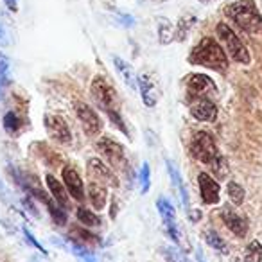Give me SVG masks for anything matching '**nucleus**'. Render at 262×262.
Wrapping results in <instances>:
<instances>
[{
    "mask_svg": "<svg viewBox=\"0 0 262 262\" xmlns=\"http://www.w3.org/2000/svg\"><path fill=\"white\" fill-rule=\"evenodd\" d=\"M189 63L192 65H201L212 69L215 72H226L228 69V58H226L223 47L214 40V38L207 36L190 51Z\"/></svg>",
    "mask_w": 262,
    "mask_h": 262,
    "instance_id": "1",
    "label": "nucleus"
},
{
    "mask_svg": "<svg viewBox=\"0 0 262 262\" xmlns=\"http://www.w3.org/2000/svg\"><path fill=\"white\" fill-rule=\"evenodd\" d=\"M226 16L250 34H262V15L253 0H237L225 9Z\"/></svg>",
    "mask_w": 262,
    "mask_h": 262,
    "instance_id": "2",
    "label": "nucleus"
},
{
    "mask_svg": "<svg viewBox=\"0 0 262 262\" xmlns=\"http://www.w3.org/2000/svg\"><path fill=\"white\" fill-rule=\"evenodd\" d=\"M90 92L94 101L99 104V108L108 115L112 112H119V95H117L115 88L110 84V81L102 76H95L92 79Z\"/></svg>",
    "mask_w": 262,
    "mask_h": 262,
    "instance_id": "3",
    "label": "nucleus"
},
{
    "mask_svg": "<svg viewBox=\"0 0 262 262\" xmlns=\"http://www.w3.org/2000/svg\"><path fill=\"white\" fill-rule=\"evenodd\" d=\"M215 33H217V38L221 40V43L225 45V49L228 51V54L232 56V59L243 63V65H248L250 63V52H248L246 45L241 41V38L235 34V31L225 22H219L217 27H215Z\"/></svg>",
    "mask_w": 262,
    "mask_h": 262,
    "instance_id": "4",
    "label": "nucleus"
},
{
    "mask_svg": "<svg viewBox=\"0 0 262 262\" xmlns=\"http://www.w3.org/2000/svg\"><path fill=\"white\" fill-rule=\"evenodd\" d=\"M190 153L196 160H200L201 164L210 165L215 158L219 157L217 146H215V140L210 133L207 131H196L190 140Z\"/></svg>",
    "mask_w": 262,
    "mask_h": 262,
    "instance_id": "5",
    "label": "nucleus"
},
{
    "mask_svg": "<svg viewBox=\"0 0 262 262\" xmlns=\"http://www.w3.org/2000/svg\"><path fill=\"white\" fill-rule=\"evenodd\" d=\"M45 131L49 133L54 142L61 144V146H70L72 144V133H70V127L67 124V120L61 115H45L43 119Z\"/></svg>",
    "mask_w": 262,
    "mask_h": 262,
    "instance_id": "6",
    "label": "nucleus"
},
{
    "mask_svg": "<svg viewBox=\"0 0 262 262\" xmlns=\"http://www.w3.org/2000/svg\"><path fill=\"white\" fill-rule=\"evenodd\" d=\"M157 208H158V212H160L162 221H164L165 233L171 237L172 243L183 244V237H182V233H180L178 225H176V210H174V207H172V203H169L165 198H158Z\"/></svg>",
    "mask_w": 262,
    "mask_h": 262,
    "instance_id": "7",
    "label": "nucleus"
},
{
    "mask_svg": "<svg viewBox=\"0 0 262 262\" xmlns=\"http://www.w3.org/2000/svg\"><path fill=\"white\" fill-rule=\"evenodd\" d=\"M187 99L189 101H198V99H207L208 94L215 92V83L205 74H192L187 77Z\"/></svg>",
    "mask_w": 262,
    "mask_h": 262,
    "instance_id": "8",
    "label": "nucleus"
},
{
    "mask_svg": "<svg viewBox=\"0 0 262 262\" xmlns=\"http://www.w3.org/2000/svg\"><path fill=\"white\" fill-rule=\"evenodd\" d=\"M76 117L81 122V126H83V129L86 131V135L94 137V135H99V133H101V129H102L101 119H99L97 113H95L88 104H84V102H77L76 104Z\"/></svg>",
    "mask_w": 262,
    "mask_h": 262,
    "instance_id": "9",
    "label": "nucleus"
},
{
    "mask_svg": "<svg viewBox=\"0 0 262 262\" xmlns=\"http://www.w3.org/2000/svg\"><path fill=\"white\" fill-rule=\"evenodd\" d=\"M95 147H97V151L101 153V157L104 158V160H108L112 165H115V167L117 165H122V162L126 160V157H124V146L113 139L102 137Z\"/></svg>",
    "mask_w": 262,
    "mask_h": 262,
    "instance_id": "10",
    "label": "nucleus"
},
{
    "mask_svg": "<svg viewBox=\"0 0 262 262\" xmlns=\"http://www.w3.org/2000/svg\"><path fill=\"white\" fill-rule=\"evenodd\" d=\"M198 183H200V194L201 201L205 205H217L219 198H221V189H219V183L212 178L207 172H200L198 176Z\"/></svg>",
    "mask_w": 262,
    "mask_h": 262,
    "instance_id": "11",
    "label": "nucleus"
},
{
    "mask_svg": "<svg viewBox=\"0 0 262 262\" xmlns=\"http://www.w3.org/2000/svg\"><path fill=\"white\" fill-rule=\"evenodd\" d=\"M61 176H63V185L69 190L70 198H74L76 201H83L84 200V183L81 180V176L77 174V171L70 165H65L61 169Z\"/></svg>",
    "mask_w": 262,
    "mask_h": 262,
    "instance_id": "12",
    "label": "nucleus"
},
{
    "mask_svg": "<svg viewBox=\"0 0 262 262\" xmlns=\"http://www.w3.org/2000/svg\"><path fill=\"white\" fill-rule=\"evenodd\" d=\"M88 180L92 182H99L102 185H115V176H113L112 169L99 158H90L86 164Z\"/></svg>",
    "mask_w": 262,
    "mask_h": 262,
    "instance_id": "13",
    "label": "nucleus"
},
{
    "mask_svg": "<svg viewBox=\"0 0 262 262\" xmlns=\"http://www.w3.org/2000/svg\"><path fill=\"white\" fill-rule=\"evenodd\" d=\"M189 112L200 122H214L217 117V106L210 99H198L190 104Z\"/></svg>",
    "mask_w": 262,
    "mask_h": 262,
    "instance_id": "14",
    "label": "nucleus"
},
{
    "mask_svg": "<svg viewBox=\"0 0 262 262\" xmlns=\"http://www.w3.org/2000/svg\"><path fill=\"white\" fill-rule=\"evenodd\" d=\"M221 217L225 221V225L228 226L230 232H233L237 237H244L248 232V221L244 215L237 214L232 207H225L221 212Z\"/></svg>",
    "mask_w": 262,
    "mask_h": 262,
    "instance_id": "15",
    "label": "nucleus"
},
{
    "mask_svg": "<svg viewBox=\"0 0 262 262\" xmlns=\"http://www.w3.org/2000/svg\"><path fill=\"white\" fill-rule=\"evenodd\" d=\"M137 83H139L140 97H142L144 106H147V108H155V106L158 104V97H160V95H158V88H157V84H155V81L151 79L149 76L142 74V76H139Z\"/></svg>",
    "mask_w": 262,
    "mask_h": 262,
    "instance_id": "16",
    "label": "nucleus"
},
{
    "mask_svg": "<svg viewBox=\"0 0 262 262\" xmlns=\"http://www.w3.org/2000/svg\"><path fill=\"white\" fill-rule=\"evenodd\" d=\"M113 65H115L117 74H119L120 79L124 81V84H126L129 90H137V84H139L137 79H139V77H137L133 67H131L126 59L120 58V56H113Z\"/></svg>",
    "mask_w": 262,
    "mask_h": 262,
    "instance_id": "17",
    "label": "nucleus"
},
{
    "mask_svg": "<svg viewBox=\"0 0 262 262\" xmlns=\"http://www.w3.org/2000/svg\"><path fill=\"white\" fill-rule=\"evenodd\" d=\"M165 165H167L169 178H171V183L174 185L176 194H178V198H180V201H182L183 208H187V210H189V192H187L185 185H183L182 174H180V171L176 169V165L172 164L171 160H165Z\"/></svg>",
    "mask_w": 262,
    "mask_h": 262,
    "instance_id": "18",
    "label": "nucleus"
},
{
    "mask_svg": "<svg viewBox=\"0 0 262 262\" xmlns=\"http://www.w3.org/2000/svg\"><path fill=\"white\" fill-rule=\"evenodd\" d=\"M45 183H47L49 192H51V196L56 200V203H59L63 208L69 207V205H70V203H69L70 194H69V190L65 189V185H61V182H58V180H56L52 174H47V176H45Z\"/></svg>",
    "mask_w": 262,
    "mask_h": 262,
    "instance_id": "19",
    "label": "nucleus"
},
{
    "mask_svg": "<svg viewBox=\"0 0 262 262\" xmlns=\"http://www.w3.org/2000/svg\"><path fill=\"white\" fill-rule=\"evenodd\" d=\"M88 198H90V203L94 205V208L102 210V208L106 207V200H108V190H106V185L88 180Z\"/></svg>",
    "mask_w": 262,
    "mask_h": 262,
    "instance_id": "20",
    "label": "nucleus"
},
{
    "mask_svg": "<svg viewBox=\"0 0 262 262\" xmlns=\"http://www.w3.org/2000/svg\"><path fill=\"white\" fill-rule=\"evenodd\" d=\"M157 31L160 45H169L172 40H176V27L165 16H158L157 18Z\"/></svg>",
    "mask_w": 262,
    "mask_h": 262,
    "instance_id": "21",
    "label": "nucleus"
},
{
    "mask_svg": "<svg viewBox=\"0 0 262 262\" xmlns=\"http://www.w3.org/2000/svg\"><path fill=\"white\" fill-rule=\"evenodd\" d=\"M72 243L81 244V246H99L101 244V237L97 233H92L84 228H72Z\"/></svg>",
    "mask_w": 262,
    "mask_h": 262,
    "instance_id": "22",
    "label": "nucleus"
},
{
    "mask_svg": "<svg viewBox=\"0 0 262 262\" xmlns=\"http://www.w3.org/2000/svg\"><path fill=\"white\" fill-rule=\"evenodd\" d=\"M194 24H196V16L192 15H185L180 18L178 26H176V40L178 41H183L187 38V34H189V31L194 27Z\"/></svg>",
    "mask_w": 262,
    "mask_h": 262,
    "instance_id": "23",
    "label": "nucleus"
},
{
    "mask_svg": "<svg viewBox=\"0 0 262 262\" xmlns=\"http://www.w3.org/2000/svg\"><path fill=\"white\" fill-rule=\"evenodd\" d=\"M77 221H79L83 226H86V228H94V226L101 225V219H99L94 212L88 210V208H84V207L77 208Z\"/></svg>",
    "mask_w": 262,
    "mask_h": 262,
    "instance_id": "24",
    "label": "nucleus"
},
{
    "mask_svg": "<svg viewBox=\"0 0 262 262\" xmlns=\"http://www.w3.org/2000/svg\"><path fill=\"white\" fill-rule=\"evenodd\" d=\"M70 251H72L74 255H76V258L79 262H99L97 258H95V255L92 253L88 248L81 246V244H76L70 241Z\"/></svg>",
    "mask_w": 262,
    "mask_h": 262,
    "instance_id": "25",
    "label": "nucleus"
},
{
    "mask_svg": "<svg viewBox=\"0 0 262 262\" xmlns=\"http://www.w3.org/2000/svg\"><path fill=\"white\" fill-rule=\"evenodd\" d=\"M205 241H207L208 246H212L214 250L223 251V253H226V251H228L226 243L221 239V235H219L217 232H214V230H207V232H205Z\"/></svg>",
    "mask_w": 262,
    "mask_h": 262,
    "instance_id": "26",
    "label": "nucleus"
},
{
    "mask_svg": "<svg viewBox=\"0 0 262 262\" xmlns=\"http://www.w3.org/2000/svg\"><path fill=\"white\" fill-rule=\"evenodd\" d=\"M226 192H228V198H230V201H232L233 205H243V201H244V189L239 185L237 182H230L228 183V187H226Z\"/></svg>",
    "mask_w": 262,
    "mask_h": 262,
    "instance_id": "27",
    "label": "nucleus"
},
{
    "mask_svg": "<svg viewBox=\"0 0 262 262\" xmlns=\"http://www.w3.org/2000/svg\"><path fill=\"white\" fill-rule=\"evenodd\" d=\"M2 124H4V129L8 131V133H16V131L22 127V120H20V117L16 115L15 112H8V113H6Z\"/></svg>",
    "mask_w": 262,
    "mask_h": 262,
    "instance_id": "28",
    "label": "nucleus"
},
{
    "mask_svg": "<svg viewBox=\"0 0 262 262\" xmlns=\"http://www.w3.org/2000/svg\"><path fill=\"white\" fill-rule=\"evenodd\" d=\"M244 258H246V262L262 260V246L258 241H251V243L248 244L246 251H244Z\"/></svg>",
    "mask_w": 262,
    "mask_h": 262,
    "instance_id": "29",
    "label": "nucleus"
},
{
    "mask_svg": "<svg viewBox=\"0 0 262 262\" xmlns=\"http://www.w3.org/2000/svg\"><path fill=\"white\" fill-rule=\"evenodd\" d=\"M139 180H140V190L142 194H147L151 189V167L147 162L142 164V169H140V174H139Z\"/></svg>",
    "mask_w": 262,
    "mask_h": 262,
    "instance_id": "30",
    "label": "nucleus"
},
{
    "mask_svg": "<svg viewBox=\"0 0 262 262\" xmlns=\"http://www.w3.org/2000/svg\"><path fill=\"white\" fill-rule=\"evenodd\" d=\"M22 233H24V239L27 241V244H29V246H33L34 250H38V251H41V253H43V255H47V250H45V248L41 246L40 243H38V239L33 235V232H31V230L27 228L26 225L22 226Z\"/></svg>",
    "mask_w": 262,
    "mask_h": 262,
    "instance_id": "31",
    "label": "nucleus"
},
{
    "mask_svg": "<svg viewBox=\"0 0 262 262\" xmlns=\"http://www.w3.org/2000/svg\"><path fill=\"white\" fill-rule=\"evenodd\" d=\"M210 165H212V169H214V172L219 176V178H221V180L226 178V174H228V165H226V160L221 157V155H219V157L215 158Z\"/></svg>",
    "mask_w": 262,
    "mask_h": 262,
    "instance_id": "32",
    "label": "nucleus"
},
{
    "mask_svg": "<svg viewBox=\"0 0 262 262\" xmlns=\"http://www.w3.org/2000/svg\"><path fill=\"white\" fill-rule=\"evenodd\" d=\"M165 257H167L169 262H190L185 255L180 250H176L174 246H167L165 248Z\"/></svg>",
    "mask_w": 262,
    "mask_h": 262,
    "instance_id": "33",
    "label": "nucleus"
},
{
    "mask_svg": "<svg viewBox=\"0 0 262 262\" xmlns=\"http://www.w3.org/2000/svg\"><path fill=\"white\" fill-rule=\"evenodd\" d=\"M108 117H110V120H112V124H115L124 135H129V131H127V126H126V122H124L120 112H112V113H108Z\"/></svg>",
    "mask_w": 262,
    "mask_h": 262,
    "instance_id": "34",
    "label": "nucleus"
},
{
    "mask_svg": "<svg viewBox=\"0 0 262 262\" xmlns=\"http://www.w3.org/2000/svg\"><path fill=\"white\" fill-rule=\"evenodd\" d=\"M9 58L4 54V52H0V77H4L6 74H8V70H9Z\"/></svg>",
    "mask_w": 262,
    "mask_h": 262,
    "instance_id": "35",
    "label": "nucleus"
},
{
    "mask_svg": "<svg viewBox=\"0 0 262 262\" xmlns=\"http://www.w3.org/2000/svg\"><path fill=\"white\" fill-rule=\"evenodd\" d=\"M115 18L119 20V22L122 24L124 27H133V24H135L133 16H131V15H126V13H119V15L115 16Z\"/></svg>",
    "mask_w": 262,
    "mask_h": 262,
    "instance_id": "36",
    "label": "nucleus"
},
{
    "mask_svg": "<svg viewBox=\"0 0 262 262\" xmlns=\"http://www.w3.org/2000/svg\"><path fill=\"white\" fill-rule=\"evenodd\" d=\"M9 43V38H8V31L4 29V26L0 24V45L2 47H6V45Z\"/></svg>",
    "mask_w": 262,
    "mask_h": 262,
    "instance_id": "37",
    "label": "nucleus"
},
{
    "mask_svg": "<svg viewBox=\"0 0 262 262\" xmlns=\"http://www.w3.org/2000/svg\"><path fill=\"white\" fill-rule=\"evenodd\" d=\"M4 4L9 11H13V13L18 11V0H4Z\"/></svg>",
    "mask_w": 262,
    "mask_h": 262,
    "instance_id": "38",
    "label": "nucleus"
},
{
    "mask_svg": "<svg viewBox=\"0 0 262 262\" xmlns=\"http://www.w3.org/2000/svg\"><path fill=\"white\" fill-rule=\"evenodd\" d=\"M189 219L192 223H198L201 219V212L200 210H189Z\"/></svg>",
    "mask_w": 262,
    "mask_h": 262,
    "instance_id": "39",
    "label": "nucleus"
},
{
    "mask_svg": "<svg viewBox=\"0 0 262 262\" xmlns=\"http://www.w3.org/2000/svg\"><path fill=\"white\" fill-rule=\"evenodd\" d=\"M6 196H8V187L0 182V200H6Z\"/></svg>",
    "mask_w": 262,
    "mask_h": 262,
    "instance_id": "40",
    "label": "nucleus"
},
{
    "mask_svg": "<svg viewBox=\"0 0 262 262\" xmlns=\"http://www.w3.org/2000/svg\"><path fill=\"white\" fill-rule=\"evenodd\" d=\"M196 257H198V262H205V258H203V253H201V250H198V251H196Z\"/></svg>",
    "mask_w": 262,
    "mask_h": 262,
    "instance_id": "41",
    "label": "nucleus"
},
{
    "mask_svg": "<svg viewBox=\"0 0 262 262\" xmlns=\"http://www.w3.org/2000/svg\"><path fill=\"white\" fill-rule=\"evenodd\" d=\"M201 4H210V2H214V0H200Z\"/></svg>",
    "mask_w": 262,
    "mask_h": 262,
    "instance_id": "42",
    "label": "nucleus"
},
{
    "mask_svg": "<svg viewBox=\"0 0 262 262\" xmlns=\"http://www.w3.org/2000/svg\"><path fill=\"white\" fill-rule=\"evenodd\" d=\"M258 262H262V260H258Z\"/></svg>",
    "mask_w": 262,
    "mask_h": 262,
    "instance_id": "43",
    "label": "nucleus"
}]
</instances>
